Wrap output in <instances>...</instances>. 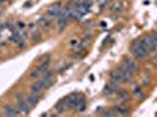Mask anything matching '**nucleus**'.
<instances>
[{
  "instance_id": "16",
  "label": "nucleus",
  "mask_w": 157,
  "mask_h": 117,
  "mask_svg": "<svg viewBox=\"0 0 157 117\" xmlns=\"http://www.w3.org/2000/svg\"><path fill=\"white\" fill-rule=\"evenodd\" d=\"M115 110L117 111L118 115H122V116H124V115H129V109L128 108H126L124 105H118V107L115 108Z\"/></svg>"
},
{
  "instance_id": "4",
  "label": "nucleus",
  "mask_w": 157,
  "mask_h": 117,
  "mask_svg": "<svg viewBox=\"0 0 157 117\" xmlns=\"http://www.w3.org/2000/svg\"><path fill=\"white\" fill-rule=\"evenodd\" d=\"M144 43H145V46H147V48H148L149 52H154V53L157 52V43L156 41H155L154 35H147L144 38Z\"/></svg>"
},
{
  "instance_id": "27",
  "label": "nucleus",
  "mask_w": 157,
  "mask_h": 117,
  "mask_svg": "<svg viewBox=\"0 0 157 117\" xmlns=\"http://www.w3.org/2000/svg\"><path fill=\"white\" fill-rule=\"evenodd\" d=\"M24 27H25V24H24V22H18V28H20V29L22 28V29H24Z\"/></svg>"
},
{
  "instance_id": "28",
  "label": "nucleus",
  "mask_w": 157,
  "mask_h": 117,
  "mask_svg": "<svg viewBox=\"0 0 157 117\" xmlns=\"http://www.w3.org/2000/svg\"><path fill=\"white\" fill-rule=\"evenodd\" d=\"M71 43V47H75V46L77 45V41H76V40H73Z\"/></svg>"
},
{
  "instance_id": "9",
  "label": "nucleus",
  "mask_w": 157,
  "mask_h": 117,
  "mask_svg": "<svg viewBox=\"0 0 157 117\" xmlns=\"http://www.w3.org/2000/svg\"><path fill=\"white\" fill-rule=\"evenodd\" d=\"M46 69H48V66H41V65H40L39 67H38V68H35V69H34V70L31 73V75H29V76H31L32 78H39V76H41V75H42L43 72H45Z\"/></svg>"
},
{
  "instance_id": "5",
  "label": "nucleus",
  "mask_w": 157,
  "mask_h": 117,
  "mask_svg": "<svg viewBox=\"0 0 157 117\" xmlns=\"http://www.w3.org/2000/svg\"><path fill=\"white\" fill-rule=\"evenodd\" d=\"M124 65L128 66L129 68L132 69L134 72H136V70L140 69V63H138V61H137L136 59H134V57H130V56H126V57H124Z\"/></svg>"
},
{
  "instance_id": "12",
  "label": "nucleus",
  "mask_w": 157,
  "mask_h": 117,
  "mask_svg": "<svg viewBox=\"0 0 157 117\" xmlns=\"http://www.w3.org/2000/svg\"><path fill=\"white\" fill-rule=\"evenodd\" d=\"M132 94H134V96H135L136 98H138V100H142L143 97H144V92H143L142 88H141L140 86H135V87L132 88Z\"/></svg>"
},
{
  "instance_id": "15",
  "label": "nucleus",
  "mask_w": 157,
  "mask_h": 117,
  "mask_svg": "<svg viewBox=\"0 0 157 117\" xmlns=\"http://www.w3.org/2000/svg\"><path fill=\"white\" fill-rule=\"evenodd\" d=\"M75 109H76V111L77 113H82L85 109H86V101L83 100V98H79V101H77V103L75 105Z\"/></svg>"
},
{
  "instance_id": "22",
  "label": "nucleus",
  "mask_w": 157,
  "mask_h": 117,
  "mask_svg": "<svg viewBox=\"0 0 157 117\" xmlns=\"http://www.w3.org/2000/svg\"><path fill=\"white\" fill-rule=\"evenodd\" d=\"M55 109H57L59 113H63L65 109H67V107H66V104H65L63 101H60V102L55 105Z\"/></svg>"
},
{
  "instance_id": "6",
  "label": "nucleus",
  "mask_w": 157,
  "mask_h": 117,
  "mask_svg": "<svg viewBox=\"0 0 157 117\" xmlns=\"http://www.w3.org/2000/svg\"><path fill=\"white\" fill-rule=\"evenodd\" d=\"M77 101H79V95H77V94H71V95L67 96V97L63 100V102H65L67 108H75Z\"/></svg>"
},
{
  "instance_id": "3",
  "label": "nucleus",
  "mask_w": 157,
  "mask_h": 117,
  "mask_svg": "<svg viewBox=\"0 0 157 117\" xmlns=\"http://www.w3.org/2000/svg\"><path fill=\"white\" fill-rule=\"evenodd\" d=\"M61 8H62L61 2H57V4H54V5L47 11V18H48V20L52 21V20H54V19H57V15H59V13H60Z\"/></svg>"
},
{
  "instance_id": "8",
  "label": "nucleus",
  "mask_w": 157,
  "mask_h": 117,
  "mask_svg": "<svg viewBox=\"0 0 157 117\" xmlns=\"http://www.w3.org/2000/svg\"><path fill=\"white\" fill-rule=\"evenodd\" d=\"M18 109H19L20 113L27 115L29 113V110H31V107H29V104L27 103V101L24 98V100H18Z\"/></svg>"
},
{
  "instance_id": "24",
  "label": "nucleus",
  "mask_w": 157,
  "mask_h": 117,
  "mask_svg": "<svg viewBox=\"0 0 157 117\" xmlns=\"http://www.w3.org/2000/svg\"><path fill=\"white\" fill-rule=\"evenodd\" d=\"M103 94H104V95H112V94H114V91L112 90V88H110L109 86H107V87L104 88V90H103Z\"/></svg>"
},
{
  "instance_id": "13",
  "label": "nucleus",
  "mask_w": 157,
  "mask_h": 117,
  "mask_svg": "<svg viewBox=\"0 0 157 117\" xmlns=\"http://www.w3.org/2000/svg\"><path fill=\"white\" fill-rule=\"evenodd\" d=\"M110 80H113V81H116V82H118V83H124V78L123 76L116 70V72H113L112 74H110Z\"/></svg>"
},
{
  "instance_id": "14",
  "label": "nucleus",
  "mask_w": 157,
  "mask_h": 117,
  "mask_svg": "<svg viewBox=\"0 0 157 117\" xmlns=\"http://www.w3.org/2000/svg\"><path fill=\"white\" fill-rule=\"evenodd\" d=\"M38 21H39V24H40L45 29H49V27H51V21L48 20L47 16H40Z\"/></svg>"
},
{
  "instance_id": "26",
  "label": "nucleus",
  "mask_w": 157,
  "mask_h": 117,
  "mask_svg": "<svg viewBox=\"0 0 157 117\" xmlns=\"http://www.w3.org/2000/svg\"><path fill=\"white\" fill-rule=\"evenodd\" d=\"M29 29H31V31H35V29H36V27H35L34 24H29Z\"/></svg>"
},
{
  "instance_id": "10",
  "label": "nucleus",
  "mask_w": 157,
  "mask_h": 117,
  "mask_svg": "<svg viewBox=\"0 0 157 117\" xmlns=\"http://www.w3.org/2000/svg\"><path fill=\"white\" fill-rule=\"evenodd\" d=\"M38 83L41 86V88L42 89H47V88H49L52 84H53V80L51 78H41L39 81H38Z\"/></svg>"
},
{
  "instance_id": "18",
  "label": "nucleus",
  "mask_w": 157,
  "mask_h": 117,
  "mask_svg": "<svg viewBox=\"0 0 157 117\" xmlns=\"http://www.w3.org/2000/svg\"><path fill=\"white\" fill-rule=\"evenodd\" d=\"M122 8H123V5H122L121 2H118V1H117L116 4H114V5L112 6V8H110V10H112V12H113V13H118V12H121V11H122Z\"/></svg>"
},
{
  "instance_id": "23",
  "label": "nucleus",
  "mask_w": 157,
  "mask_h": 117,
  "mask_svg": "<svg viewBox=\"0 0 157 117\" xmlns=\"http://www.w3.org/2000/svg\"><path fill=\"white\" fill-rule=\"evenodd\" d=\"M116 115H118V114H117V111L115 109H112V110H109V111H107L104 114V116H116Z\"/></svg>"
},
{
  "instance_id": "11",
  "label": "nucleus",
  "mask_w": 157,
  "mask_h": 117,
  "mask_svg": "<svg viewBox=\"0 0 157 117\" xmlns=\"http://www.w3.org/2000/svg\"><path fill=\"white\" fill-rule=\"evenodd\" d=\"M26 101H27V103L29 104V107L31 108H34L38 102H39V95H35V94H31L28 97L26 98Z\"/></svg>"
},
{
  "instance_id": "1",
  "label": "nucleus",
  "mask_w": 157,
  "mask_h": 117,
  "mask_svg": "<svg viewBox=\"0 0 157 117\" xmlns=\"http://www.w3.org/2000/svg\"><path fill=\"white\" fill-rule=\"evenodd\" d=\"M130 52L134 59L136 60H145L148 56H149V51L144 43V38H140V39L135 40L131 48H130Z\"/></svg>"
},
{
  "instance_id": "17",
  "label": "nucleus",
  "mask_w": 157,
  "mask_h": 117,
  "mask_svg": "<svg viewBox=\"0 0 157 117\" xmlns=\"http://www.w3.org/2000/svg\"><path fill=\"white\" fill-rule=\"evenodd\" d=\"M41 90H42V88H41V86H40L38 82L34 83V84H32V87H31V91H32V94L40 95V94H41Z\"/></svg>"
},
{
  "instance_id": "25",
  "label": "nucleus",
  "mask_w": 157,
  "mask_h": 117,
  "mask_svg": "<svg viewBox=\"0 0 157 117\" xmlns=\"http://www.w3.org/2000/svg\"><path fill=\"white\" fill-rule=\"evenodd\" d=\"M40 39H41V35H40L39 33H35V34H34V37H33V41H35V42H36V41H39Z\"/></svg>"
},
{
  "instance_id": "21",
  "label": "nucleus",
  "mask_w": 157,
  "mask_h": 117,
  "mask_svg": "<svg viewBox=\"0 0 157 117\" xmlns=\"http://www.w3.org/2000/svg\"><path fill=\"white\" fill-rule=\"evenodd\" d=\"M118 96H120V98H121L122 101H129V100H130V96H129V94L127 91L120 90L118 91Z\"/></svg>"
},
{
  "instance_id": "20",
  "label": "nucleus",
  "mask_w": 157,
  "mask_h": 117,
  "mask_svg": "<svg viewBox=\"0 0 157 117\" xmlns=\"http://www.w3.org/2000/svg\"><path fill=\"white\" fill-rule=\"evenodd\" d=\"M11 39H12V41H13L14 43L18 45L19 42H21V41H22V35H21L19 32H15V33H13V37H12Z\"/></svg>"
},
{
  "instance_id": "7",
  "label": "nucleus",
  "mask_w": 157,
  "mask_h": 117,
  "mask_svg": "<svg viewBox=\"0 0 157 117\" xmlns=\"http://www.w3.org/2000/svg\"><path fill=\"white\" fill-rule=\"evenodd\" d=\"M19 109H16L14 105H6L4 109H2V114L5 116H16L19 115Z\"/></svg>"
},
{
  "instance_id": "19",
  "label": "nucleus",
  "mask_w": 157,
  "mask_h": 117,
  "mask_svg": "<svg viewBox=\"0 0 157 117\" xmlns=\"http://www.w3.org/2000/svg\"><path fill=\"white\" fill-rule=\"evenodd\" d=\"M49 62H51V55L49 54H45L40 59V65L41 66H48Z\"/></svg>"
},
{
  "instance_id": "29",
  "label": "nucleus",
  "mask_w": 157,
  "mask_h": 117,
  "mask_svg": "<svg viewBox=\"0 0 157 117\" xmlns=\"http://www.w3.org/2000/svg\"><path fill=\"white\" fill-rule=\"evenodd\" d=\"M154 38H155V41H156V43H157V34L156 35H154Z\"/></svg>"
},
{
  "instance_id": "2",
  "label": "nucleus",
  "mask_w": 157,
  "mask_h": 117,
  "mask_svg": "<svg viewBox=\"0 0 157 117\" xmlns=\"http://www.w3.org/2000/svg\"><path fill=\"white\" fill-rule=\"evenodd\" d=\"M117 72L123 76L124 82H129V81H131L132 78H134V75H135V72H134L132 69H130L128 66H126L124 63L117 67Z\"/></svg>"
}]
</instances>
